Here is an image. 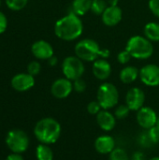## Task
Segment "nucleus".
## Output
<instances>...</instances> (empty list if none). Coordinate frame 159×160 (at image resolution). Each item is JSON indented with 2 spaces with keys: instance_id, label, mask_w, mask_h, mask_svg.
<instances>
[{
  "instance_id": "17",
  "label": "nucleus",
  "mask_w": 159,
  "mask_h": 160,
  "mask_svg": "<svg viewBox=\"0 0 159 160\" xmlns=\"http://www.w3.org/2000/svg\"><path fill=\"white\" fill-rule=\"evenodd\" d=\"M112 73V67L105 59H97L93 65V74L100 81L107 80Z\"/></svg>"
},
{
  "instance_id": "7",
  "label": "nucleus",
  "mask_w": 159,
  "mask_h": 160,
  "mask_svg": "<svg viewBox=\"0 0 159 160\" xmlns=\"http://www.w3.org/2000/svg\"><path fill=\"white\" fill-rule=\"evenodd\" d=\"M6 142L13 153L20 154L28 148L29 139L24 131L21 129H13L7 133Z\"/></svg>"
},
{
  "instance_id": "1",
  "label": "nucleus",
  "mask_w": 159,
  "mask_h": 160,
  "mask_svg": "<svg viewBox=\"0 0 159 160\" xmlns=\"http://www.w3.org/2000/svg\"><path fill=\"white\" fill-rule=\"evenodd\" d=\"M83 30V25L80 17L73 13L59 19L54 25L55 35L63 40L71 41L78 38Z\"/></svg>"
},
{
  "instance_id": "13",
  "label": "nucleus",
  "mask_w": 159,
  "mask_h": 160,
  "mask_svg": "<svg viewBox=\"0 0 159 160\" xmlns=\"http://www.w3.org/2000/svg\"><path fill=\"white\" fill-rule=\"evenodd\" d=\"M33 55L41 60H49L52 56H53V49L52 45L45 40H37L36 41L31 48Z\"/></svg>"
},
{
  "instance_id": "29",
  "label": "nucleus",
  "mask_w": 159,
  "mask_h": 160,
  "mask_svg": "<svg viewBox=\"0 0 159 160\" xmlns=\"http://www.w3.org/2000/svg\"><path fill=\"white\" fill-rule=\"evenodd\" d=\"M101 106L98 103V101H91L87 105V112L92 115H97L101 111Z\"/></svg>"
},
{
  "instance_id": "4",
  "label": "nucleus",
  "mask_w": 159,
  "mask_h": 160,
  "mask_svg": "<svg viewBox=\"0 0 159 160\" xmlns=\"http://www.w3.org/2000/svg\"><path fill=\"white\" fill-rule=\"evenodd\" d=\"M126 50L136 59H147L154 52L151 40L142 36L131 37L127 43Z\"/></svg>"
},
{
  "instance_id": "24",
  "label": "nucleus",
  "mask_w": 159,
  "mask_h": 160,
  "mask_svg": "<svg viewBox=\"0 0 159 160\" xmlns=\"http://www.w3.org/2000/svg\"><path fill=\"white\" fill-rule=\"evenodd\" d=\"M28 0H6L8 8L12 10H21L27 5Z\"/></svg>"
},
{
  "instance_id": "23",
  "label": "nucleus",
  "mask_w": 159,
  "mask_h": 160,
  "mask_svg": "<svg viewBox=\"0 0 159 160\" xmlns=\"http://www.w3.org/2000/svg\"><path fill=\"white\" fill-rule=\"evenodd\" d=\"M110 160H129V157L125 149L114 148L110 154Z\"/></svg>"
},
{
  "instance_id": "10",
  "label": "nucleus",
  "mask_w": 159,
  "mask_h": 160,
  "mask_svg": "<svg viewBox=\"0 0 159 160\" xmlns=\"http://www.w3.org/2000/svg\"><path fill=\"white\" fill-rule=\"evenodd\" d=\"M145 101V94L139 87H133L127 93L126 104L130 109V111L138 112L143 107Z\"/></svg>"
},
{
  "instance_id": "2",
  "label": "nucleus",
  "mask_w": 159,
  "mask_h": 160,
  "mask_svg": "<svg viewBox=\"0 0 159 160\" xmlns=\"http://www.w3.org/2000/svg\"><path fill=\"white\" fill-rule=\"evenodd\" d=\"M61 126L53 118L46 117L39 120L34 128L36 138L43 144H52L56 142L61 135Z\"/></svg>"
},
{
  "instance_id": "18",
  "label": "nucleus",
  "mask_w": 159,
  "mask_h": 160,
  "mask_svg": "<svg viewBox=\"0 0 159 160\" xmlns=\"http://www.w3.org/2000/svg\"><path fill=\"white\" fill-rule=\"evenodd\" d=\"M139 76L140 70L133 66L125 67L120 72V80L124 83H131L135 82Z\"/></svg>"
},
{
  "instance_id": "33",
  "label": "nucleus",
  "mask_w": 159,
  "mask_h": 160,
  "mask_svg": "<svg viewBox=\"0 0 159 160\" xmlns=\"http://www.w3.org/2000/svg\"><path fill=\"white\" fill-rule=\"evenodd\" d=\"M140 142L142 145H143L144 147H148L150 144H153L152 142L150 141L149 137H148V134H147V131L144 133V134H142L141 137H140Z\"/></svg>"
},
{
  "instance_id": "28",
  "label": "nucleus",
  "mask_w": 159,
  "mask_h": 160,
  "mask_svg": "<svg viewBox=\"0 0 159 160\" xmlns=\"http://www.w3.org/2000/svg\"><path fill=\"white\" fill-rule=\"evenodd\" d=\"M72 84H73V90L76 91L77 93H82L86 89V82L82 78L73 81Z\"/></svg>"
},
{
  "instance_id": "11",
  "label": "nucleus",
  "mask_w": 159,
  "mask_h": 160,
  "mask_svg": "<svg viewBox=\"0 0 159 160\" xmlns=\"http://www.w3.org/2000/svg\"><path fill=\"white\" fill-rule=\"evenodd\" d=\"M73 90V84L70 80L67 78H61L53 82L51 87L52 96L56 98L62 99L67 98Z\"/></svg>"
},
{
  "instance_id": "8",
  "label": "nucleus",
  "mask_w": 159,
  "mask_h": 160,
  "mask_svg": "<svg viewBox=\"0 0 159 160\" xmlns=\"http://www.w3.org/2000/svg\"><path fill=\"white\" fill-rule=\"evenodd\" d=\"M140 78L147 85L156 87L159 85V67L155 64H148L141 68Z\"/></svg>"
},
{
  "instance_id": "22",
  "label": "nucleus",
  "mask_w": 159,
  "mask_h": 160,
  "mask_svg": "<svg viewBox=\"0 0 159 160\" xmlns=\"http://www.w3.org/2000/svg\"><path fill=\"white\" fill-rule=\"evenodd\" d=\"M108 3L105 0H93L91 6V11L96 15H102L105 9L108 8Z\"/></svg>"
},
{
  "instance_id": "9",
  "label": "nucleus",
  "mask_w": 159,
  "mask_h": 160,
  "mask_svg": "<svg viewBox=\"0 0 159 160\" xmlns=\"http://www.w3.org/2000/svg\"><path fill=\"white\" fill-rule=\"evenodd\" d=\"M158 116L157 112L150 107H142L137 112V122L144 129H150L157 126Z\"/></svg>"
},
{
  "instance_id": "31",
  "label": "nucleus",
  "mask_w": 159,
  "mask_h": 160,
  "mask_svg": "<svg viewBox=\"0 0 159 160\" xmlns=\"http://www.w3.org/2000/svg\"><path fill=\"white\" fill-rule=\"evenodd\" d=\"M149 8L159 18V0H149Z\"/></svg>"
},
{
  "instance_id": "34",
  "label": "nucleus",
  "mask_w": 159,
  "mask_h": 160,
  "mask_svg": "<svg viewBox=\"0 0 159 160\" xmlns=\"http://www.w3.org/2000/svg\"><path fill=\"white\" fill-rule=\"evenodd\" d=\"M131 160H146V158L142 152H135L131 158Z\"/></svg>"
},
{
  "instance_id": "16",
  "label": "nucleus",
  "mask_w": 159,
  "mask_h": 160,
  "mask_svg": "<svg viewBox=\"0 0 159 160\" xmlns=\"http://www.w3.org/2000/svg\"><path fill=\"white\" fill-rule=\"evenodd\" d=\"M97 122L102 130L112 131L116 125V118L108 110H103L97 114Z\"/></svg>"
},
{
  "instance_id": "36",
  "label": "nucleus",
  "mask_w": 159,
  "mask_h": 160,
  "mask_svg": "<svg viewBox=\"0 0 159 160\" xmlns=\"http://www.w3.org/2000/svg\"><path fill=\"white\" fill-rule=\"evenodd\" d=\"M49 64H50V66H55L57 64V58L55 56H52L49 59Z\"/></svg>"
},
{
  "instance_id": "3",
  "label": "nucleus",
  "mask_w": 159,
  "mask_h": 160,
  "mask_svg": "<svg viewBox=\"0 0 159 160\" xmlns=\"http://www.w3.org/2000/svg\"><path fill=\"white\" fill-rule=\"evenodd\" d=\"M75 52L76 56L86 62H95L99 56L107 58L110 55L109 50H102L96 40L90 38L79 41L75 46Z\"/></svg>"
},
{
  "instance_id": "12",
  "label": "nucleus",
  "mask_w": 159,
  "mask_h": 160,
  "mask_svg": "<svg viewBox=\"0 0 159 160\" xmlns=\"http://www.w3.org/2000/svg\"><path fill=\"white\" fill-rule=\"evenodd\" d=\"M35 84L34 76L29 73H20L15 75L11 80V86L19 92H24L31 89Z\"/></svg>"
},
{
  "instance_id": "21",
  "label": "nucleus",
  "mask_w": 159,
  "mask_h": 160,
  "mask_svg": "<svg viewBox=\"0 0 159 160\" xmlns=\"http://www.w3.org/2000/svg\"><path fill=\"white\" fill-rule=\"evenodd\" d=\"M37 160H52L53 159V153L52 150L47 144H39L37 147L36 151Z\"/></svg>"
},
{
  "instance_id": "6",
  "label": "nucleus",
  "mask_w": 159,
  "mask_h": 160,
  "mask_svg": "<svg viewBox=\"0 0 159 160\" xmlns=\"http://www.w3.org/2000/svg\"><path fill=\"white\" fill-rule=\"evenodd\" d=\"M84 70L85 68L83 62L78 56H68L63 61L62 71L65 77L70 81H75L82 78Z\"/></svg>"
},
{
  "instance_id": "32",
  "label": "nucleus",
  "mask_w": 159,
  "mask_h": 160,
  "mask_svg": "<svg viewBox=\"0 0 159 160\" xmlns=\"http://www.w3.org/2000/svg\"><path fill=\"white\" fill-rule=\"evenodd\" d=\"M7 26V17L5 16V14L3 12L0 11V34H2L6 31Z\"/></svg>"
},
{
  "instance_id": "30",
  "label": "nucleus",
  "mask_w": 159,
  "mask_h": 160,
  "mask_svg": "<svg viewBox=\"0 0 159 160\" xmlns=\"http://www.w3.org/2000/svg\"><path fill=\"white\" fill-rule=\"evenodd\" d=\"M131 58H132L131 54H130L127 50L120 52L118 53V55H117V60H118V62H119L120 64H123V65L127 64V63L130 61Z\"/></svg>"
},
{
  "instance_id": "35",
  "label": "nucleus",
  "mask_w": 159,
  "mask_h": 160,
  "mask_svg": "<svg viewBox=\"0 0 159 160\" xmlns=\"http://www.w3.org/2000/svg\"><path fill=\"white\" fill-rule=\"evenodd\" d=\"M6 160H23V158H22V157L20 154L14 153V154L9 155Z\"/></svg>"
},
{
  "instance_id": "37",
  "label": "nucleus",
  "mask_w": 159,
  "mask_h": 160,
  "mask_svg": "<svg viewBox=\"0 0 159 160\" xmlns=\"http://www.w3.org/2000/svg\"><path fill=\"white\" fill-rule=\"evenodd\" d=\"M119 0H107V3L109 6H118Z\"/></svg>"
},
{
  "instance_id": "20",
  "label": "nucleus",
  "mask_w": 159,
  "mask_h": 160,
  "mask_svg": "<svg viewBox=\"0 0 159 160\" xmlns=\"http://www.w3.org/2000/svg\"><path fill=\"white\" fill-rule=\"evenodd\" d=\"M144 35L151 41H159V23L148 22L144 26Z\"/></svg>"
},
{
  "instance_id": "25",
  "label": "nucleus",
  "mask_w": 159,
  "mask_h": 160,
  "mask_svg": "<svg viewBox=\"0 0 159 160\" xmlns=\"http://www.w3.org/2000/svg\"><path fill=\"white\" fill-rule=\"evenodd\" d=\"M129 112H130V109L127 107V104H123V105L118 106L115 109L114 116H115L116 119H120V120L121 119H125L129 114Z\"/></svg>"
},
{
  "instance_id": "27",
  "label": "nucleus",
  "mask_w": 159,
  "mask_h": 160,
  "mask_svg": "<svg viewBox=\"0 0 159 160\" xmlns=\"http://www.w3.org/2000/svg\"><path fill=\"white\" fill-rule=\"evenodd\" d=\"M40 69H41V66L37 61H33L29 63V65L27 66V71L32 76L37 75L40 72Z\"/></svg>"
},
{
  "instance_id": "26",
  "label": "nucleus",
  "mask_w": 159,
  "mask_h": 160,
  "mask_svg": "<svg viewBox=\"0 0 159 160\" xmlns=\"http://www.w3.org/2000/svg\"><path fill=\"white\" fill-rule=\"evenodd\" d=\"M147 134L148 137L150 139V141L152 142L153 144H157L159 142V128L155 126L153 128H151L150 129H147Z\"/></svg>"
},
{
  "instance_id": "39",
  "label": "nucleus",
  "mask_w": 159,
  "mask_h": 160,
  "mask_svg": "<svg viewBox=\"0 0 159 160\" xmlns=\"http://www.w3.org/2000/svg\"><path fill=\"white\" fill-rule=\"evenodd\" d=\"M157 127L158 128H159V117H158V119H157Z\"/></svg>"
},
{
  "instance_id": "40",
  "label": "nucleus",
  "mask_w": 159,
  "mask_h": 160,
  "mask_svg": "<svg viewBox=\"0 0 159 160\" xmlns=\"http://www.w3.org/2000/svg\"><path fill=\"white\" fill-rule=\"evenodd\" d=\"M0 6H1V0H0Z\"/></svg>"
},
{
  "instance_id": "38",
  "label": "nucleus",
  "mask_w": 159,
  "mask_h": 160,
  "mask_svg": "<svg viewBox=\"0 0 159 160\" xmlns=\"http://www.w3.org/2000/svg\"><path fill=\"white\" fill-rule=\"evenodd\" d=\"M149 160H159V157H155V158H153Z\"/></svg>"
},
{
  "instance_id": "14",
  "label": "nucleus",
  "mask_w": 159,
  "mask_h": 160,
  "mask_svg": "<svg viewBox=\"0 0 159 160\" xmlns=\"http://www.w3.org/2000/svg\"><path fill=\"white\" fill-rule=\"evenodd\" d=\"M101 16L104 24L108 26H114L121 22L123 11L118 6H108Z\"/></svg>"
},
{
  "instance_id": "5",
  "label": "nucleus",
  "mask_w": 159,
  "mask_h": 160,
  "mask_svg": "<svg viewBox=\"0 0 159 160\" xmlns=\"http://www.w3.org/2000/svg\"><path fill=\"white\" fill-rule=\"evenodd\" d=\"M97 101L103 110H110L117 105L119 92L115 85L110 82L102 83L97 90Z\"/></svg>"
},
{
  "instance_id": "19",
  "label": "nucleus",
  "mask_w": 159,
  "mask_h": 160,
  "mask_svg": "<svg viewBox=\"0 0 159 160\" xmlns=\"http://www.w3.org/2000/svg\"><path fill=\"white\" fill-rule=\"evenodd\" d=\"M93 0H73L72 8L73 12L78 16H82L86 14L89 10H91Z\"/></svg>"
},
{
  "instance_id": "15",
  "label": "nucleus",
  "mask_w": 159,
  "mask_h": 160,
  "mask_svg": "<svg viewBox=\"0 0 159 160\" xmlns=\"http://www.w3.org/2000/svg\"><path fill=\"white\" fill-rule=\"evenodd\" d=\"M115 148V141L112 136L102 135L97 138L95 141V149L101 155L111 154Z\"/></svg>"
}]
</instances>
